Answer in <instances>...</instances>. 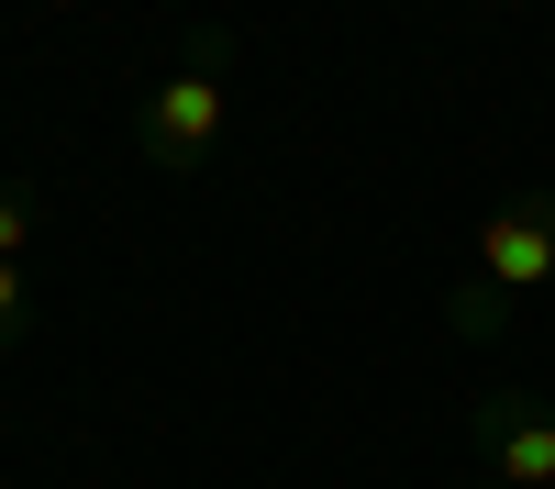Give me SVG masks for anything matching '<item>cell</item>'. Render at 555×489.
I'll list each match as a JSON object with an SVG mask.
<instances>
[{"label": "cell", "instance_id": "1", "mask_svg": "<svg viewBox=\"0 0 555 489\" xmlns=\"http://www.w3.org/2000/svg\"><path fill=\"white\" fill-rule=\"evenodd\" d=\"M222 89H234V44L201 34L190 56L156 78V101L133 112V145H145V167H201V156L222 145Z\"/></svg>", "mask_w": 555, "mask_h": 489}, {"label": "cell", "instance_id": "2", "mask_svg": "<svg viewBox=\"0 0 555 489\" xmlns=\"http://www.w3.org/2000/svg\"><path fill=\"white\" fill-rule=\"evenodd\" d=\"M467 434H478V456L500 489H555V412L522 389H478L467 400Z\"/></svg>", "mask_w": 555, "mask_h": 489}, {"label": "cell", "instance_id": "3", "mask_svg": "<svg viewBox=\"0 0 555 489\" xmlns=\"http://www.w3.org/2000/svg\"><path fill=\"white\" fill-rule=\"evenodd\" d=\"M478 279L489 289H544L555 279V190H522L478 222Z\"/></svg>", "mask_w": 555, "mask_h": 489}, {"label": "cell", "instance_id": "4", "mask_svg": "<svg viewBox=\"0 0 555 489\" xmlns=\"http://www.w3.org/2000/svg\"><path fill=\"white\" fill-rule=\"evenodd\" d=\"M34 234H44V201L23 190V178H0V256H23V267H34Z\"/></svg>", "mask_w": 555, "mask_h": 489}, {"label": "cell", "instance_id": "5", "mask_svg": "<svg viewBox=\"0 0 555 489\" xmlns=\"http://www.w3.org/2000/svg\"><path fill=\"white\" fill-rule=\"evenodd\" d=\"M23 323H34V267L0 256V345H23Z\"/></svg>", "mask_w": 555, "mask_h": 489}, {"label": "cell", "instance_id": "6", "mask_svg": "<svg viewBox=\"0 0 555 489\" xmlns=\"http://www.w3.org/2000/svg\"><path fill=\"white\" fill-rule=\"evenodd\" d=\"M444 323H455V334H500V323H512V300H500L489 279H467V289H455V311H444Z\"/></svg>", "mask_w": 555, "mask_h": 489}, {"label": "cell", "instance_id": "7", "mask_svg": "<svg viewBox=\"0 0 555 489\" xmlns=\"http://www.w3.org/2000/svg\"><path fill=\"white\" fill-rule=\"evenodd\" d=\"M467 489H500V478H467Z\"/></svg>", "mask_w": 555, "mask_h": 489}]
</instances>
